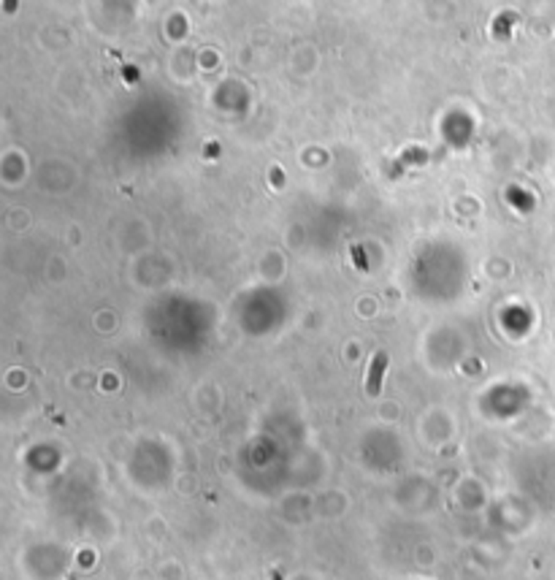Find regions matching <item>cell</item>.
<instances>
[{"mask_svg":"<svg viewBox=\"0 0 555 580\" xmlns=\"http://www.w3.org/2000/svg\"><path fill=\"white\" fill-rule=\"evenodd\" d=\"M385 366H387V355L380 350L377 355H374V361H371V369H368V377H366V393H368V396H377V393H380Z\"/></svg>","mask_w":555,"mask_h":580,"instance_id":"1","label":"cell"},{"mask_svg":"<svg viewBox=\"0 0 555 580\" xmlns=\"http://www.w3.org/2000/svg\"><path fill=\"white\" fill-rule=\"evenodd\" d=\"M352 261H355V266H358L361 271H366V269H368V261H366L363 247H361V245H352Z\"/></svg>","mask_w":555,"mask_h":580,"instance_id":"2","label":"cell"}]
</instances>
